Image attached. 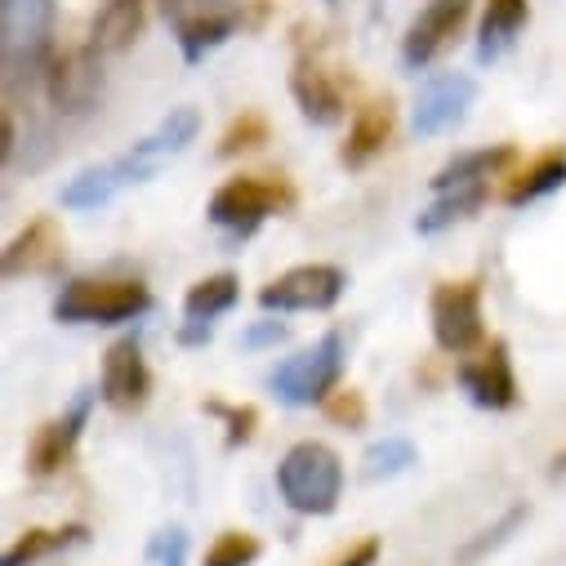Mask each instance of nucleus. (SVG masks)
<instances>
[{
	"label": "nucleus",
	"mask_w": 566,
	"mask_h": 566,
	"mask_svg": "<svg viewBox=\"0 0 566 566\" xmlns=\"http://www.w3.org/2000/svg\"><path fill=\"white\" fill-rule=\"evenodd\" d=\"M120 188H125V184H120L116 166L107 161V166H90V170H81L76 179H67L63 192H59V201H63V210H98V206H107Z\"/></svg>",
	"instance_id": "nucleus-26"
},
{
	"label": "nucleus",
	"mask_w": 566,
	"mask_h": 566,
	"mask_svg": "<svg viewBox=\"0 0 566 566\" xmlns=\"http://www.w3.org/2000/svg\"><path fill=\"white\" fill-rule=\"evenodd\" d=\"M210 335H214V322H184V331H179V344L184 348H201V344H210Z\"/></svg>",
	"instance_id": "nucleus-36"
},
{
	"label": "nucleus",
	"mask_w": 566,
	"mask_h": 566,
	"mask_svg": "<svg viewBox=\"0 0 566 566\" xmlns=\"http://www.w3.org/2000/svg\"><path fill=\"white\" fill-rule=\"evenodd\" d=\"M188 553H192V539L184 526H161L148 539V566H188Z\"/></svg>",
	"instance_id": "nucleus-31"
},
{
	"label": "nucleus",
	"mask_w": 566,
	"mask_h": 566,
	"mask_svg": "<svg viewBox=\"0 0 566 566\" xmlns=\"http://www.w3.org/2000/svg\"><path fill=\"white\" fill-rule=\"evenodd\" d=\"M138 36H144V0H103L90 23V45L98 54H125Z\"/></svg>",
	"instance_id": "nucleus-21"
},
{
	"label": "nucleus",
	"mask_w": 566,
	"mask_h": 566,
	"mask_svg": "<svg viewBox=\"0 0 566 566\" xmlns=\"http://www.w3.org/2000/svg\"><path fill=\"white\" fill-rule=\"evenodd\" d=\"M517 161V148L513 144H495V148H473V153H460L451 157L429 184L433 192H447V188H469V184H491L495 175H504L509 166Z\"/></svg>",
	"instance_id": "nucleus-20"
},
{
	"label": "nucleus",
	"mask_w": 566,
	"mask_h": 566,
	"mask_svg": "<svg viewBox=\"0 0 566 566\" xmlns=\"http://www.w3.org/2000/svg\"><path fill=\"white\" fill-rule=\"evenodd\" d=\"M562 188H566V148H548V153H539L526 170H517V175L509 179L504 201H509L513 210H522V206H531V201H539V197H553V192H562Z\"/></svg>",
	"instance_id": "nucleus-24"
},
{
	"label": "nucleus",
	"mask_w": 566,
	"mask_h": 566,
	"mask_svg": "<svg viewBox=\"0 0 566 566\" xmlns=\"http://www.w3.org/2000/svg\"><path fill=\"white\" fill-rule=\"evenodd\" d=\"M161 14L179 41L184 63H201L223 41H232L237 28L245 23L241 0H161Z\"/></svg>",
	"instance_id": "nucleus-6"
},
{
	"label": "nucleus",
	"mask_w": 566,
	"mask_h": 566,
	"mask_svg": "<svg viewBox=\"0 0 566 566\" xmlns=\"http://www.w3.org/2000/svg\"><path fill=\"white\" fill-rule=\"evenodd\" d=\"M348 291V276L335 263H300L291 272L272 276L259 291L263 313H331Z\"/></svg>",
	"instance_id": "nucleus-9"
},
{
	"label": "nucleus",
	"mask_w": 566,
	"mask_h": 566,
	"mask_svg": "<svg viewBox=\"0 0 566 566\" xmlns=\"http://www.w3.org/2000/svg\"><path fill=\"white\" fill-rule=\"evenodd\" d=\"M375 562H379V539H361L344 557H335L331 566H375Z\"/></svg>",
	"instance_id": "nucleus-35"
},
{
	"label": "nucleus",
	"mask_w": 566,
	"mask_h": 566,
	"mask_svg": "<svg viewBox=\"0 0 566 566\" xmlns=\"http://www.w3.org/2000/svg\"><path fill=\"white\" fill-rule=\"evenodd\" d=\"M295 206V188L286 179H272V175H237L228 179L210 206H206V219L214 228H223L232 241H245L254 237L272 214L291 210Z\"/></svg>",
	"instance_id": "nucleus-4"
},
{
	"label": "nucleus",
	"mask_w": 566,
	"mask_h": 566,
	"mask_svg": "<svg viewBox=\"0 0 566 566\" xmlns=\"http://www.w3.org/2000/svg\"><path fill=\"white\" fill-rule=\"evenodd\" d=\"M81 544H90V526H85V522L32 526V531H23V535L6 548L0 566H36V562H45V557H54V553H67V548H81Z\"/></svg>",
	"instance_id": "nucleus-22"
},
{
	"label": "nucleus",
	"mask_w": 566,
	"mask_h": 566,
	"mask_svg": "<svg viewBox=\"0 0 566 566\" xmlns=\"http://www.w3.org/2000/svg\"><path fill=\"white\" fill-rule=\"evenodd\" d=\"M344 361H348V344L339 331H326L313 348L286 357L272 375H268V388L276 401L286 406H322L339 379H344Z\"/></svg>",
	"instance_id": "nucleus-5"
},
{
	"label": "nucleus",
	"mask_w": 566,
	"mask_h": 566,
	"mask_svg": "<svg viewBox=\"0 0 566 566\" xmlns=\"http://www.w3.org/2000/svg\"><path fill=\"white\" fill-rule=\"evenodd\" d=\"M63 263V232L50 214L32 219L10 245L6 254H0V268H6V276H45V272H59Z\"/></svg>",
	"instance_id": "nucleus-17"
},
{
	"label": "nucleus",
	"mask_w": 566,
	"mask_h": 566,
	"mask_svg": "<svg viewBox=\"0 0 566 566\" xmlns=\"http://www.w3.org/2000/svg\"><path fill=\"white\" fill-rule=\"evenodd\" d=\"M41 90H45V103L59 116H67V120L90 116L103 98V54L94 45L54 50V59L41 76Z\"/></svg>",
	"instance_id": "nucleus-8"
},
{
	"label": "nucleus",
	"mask_w": 566,
	"mask_h": 566,
	"mask_svg": "<svg viewBox=\"0 0 566 566\" xmlns=\"http://www.w3.org/2000/svg\"><path fill=\"white\" fill-rule=\"evenodd\" d=\"M415 460H419V451H415L410 438H379L375 447H366V455H361V473H366L370 482H388V478L410 473Z\"/></svg>",
	"instance_id": "nucleus-28"
},
{
	"label": "nucleus",
	"mask_w": 566,
	"mask_h": 566,
	"mask_svg": "<svg viewBox=\"0 0 566 566\" xmlns=\"http://www.w3.org/2000/svg\"><path fill=\"white\" fill-rule=\"evenodd\" d=\"M486 201H491V184L447 188V192H438V201H433V206H423V210L415 214V232H419V237H438V232H447V228H455V223L473 219Z\"/></svg>",
	"instance_id": "nucleus-23"
},
{
	"label": "nucleus",
	"mask_w": 566,
	"mask_h": 566,
	"mask_svg": "<svg viewBox=\"0 0 566 566\" xmlns=\"http://www.w3.org/2000/svg\"><path fill=\"white\" fill-rule=\"evenodd\" d=\"M241 300V276L237 272H214V276H201L197 286L184 295V313L192 322H219L223 313H232Z\"/></svg>",
	"instance_id": "nucleus-25"
},
{
	"label": "nucleus",
	"mask_w": 566,
	"mask_h": 566,
	"mask_svg": "<svg viewBox=\"0 0 566 566\" xmlns=\"http://www.w3.org/2000/svg\"><path fill=\"white\" fill-rule=\"evenodd\" d=\"M94 397L98 392L81 388L63 406V415H54L45 429L32 438V447H28V473L32 478H54V473H63L72 464V455L81 447V433H85V423H90V410H94Z\"/></svg>",
	"instance_id": "nucleus-13"
},
{
	"label": "nucleus",
	"mask_w": 566,
	"mask_h": 566,
	"mask_svg": "<svg viewBox=\"0 0 566 566\" xmlns=\"http://www.w3.org/2000/svg\"><path fill=\"white\" fill-rule=\"evenodd\" d=\"M276 491L304 517H331L344 495V460L326 442H295L276 464Z\"/></svg>",
	"instance_id": "nucleus-3"
},
{
	"label": "nucleus",
	"mask_w": 566,
	"mask_h": 566,
	"mask_svg": "<svg viewBox=\"0 0 566 566\" xmlns=\"http://www.w3.org/2000/svg\"><path fill=\"white\" fill-rule=\"evenodd\" d=\"M291 94H295L300 116H304L308 125L331 129V125H339V120L348 116V103H344V90H339L335 72H331L322 59H313V54H300V59H295Z\"/></svg>",
	"instance_id": "nucleus-16"
},
{
	"label": "nucleus",
	"mask_w": 566,
	"mask_h": 566,
	"mask_svg": "<svg viewBox=\"0 0 566 566\" xmlns=\"http://www.w3.org/2000/svg\"><path fill=\"white\" fill-rule=\"evenodd\" d=\"M263 557V539L250 535V531H223L210 548H206V562L201 566H254Z\"/></svg>",
	"instance_id": "nucleus-30"
},
{
	"label": "nucleus",
	"mask_w": 566,
	"mask_h": 566,
	"mask_svg": "<svg viewBox=\"0 0 566 566\" xmlns=\"http://www.w3.org/2000/svg\"><path fill=\"white\" fill-rule=\"evenodd\" d=\"M455 379H460L464 397L482 410H513L517 406V375H513V357H509L504 339H491L482 348V357L460 361Z\"/></svg>",
	"instance_id": "nucleus-15"
},
{
	"label": "nucleus",
	"mask_w": 566,
	"mask_h": 566,
	"mask_svg": "<svg viewBox=\"0 0 566 566\" xmlns=\"http://www.w3.org/2000/svg\"><path fill=\"white\" fill-rule=\"evenodd\" d=\"M322 410H326V419L331 423H339V429H366V397L357 392V388H335L326 401H322Z\"/></svg>",
	"instance_id": "nucleus-33"
},
{
	"label": "nucleus",
	"mask_w": 566,
	"mask_h": 566,
	"mask_svg": "<svg viewBox=\"0 0 566 566\" xmlns=\"http://www.w3.org/2000/svg\"><path fill=\"white\" fill-rule=\"evenodd\" d=\"M201 410L228 423V447H245V442L254 438V429H259V410H254V406H228V401H206Z\"/></svg>",
	"instance_id": "nucleus-32"
},
{
	"label": "nucleus",
	"mask_w": 566,
	"mask_h": 566,
	"mask_svg": "<svg viewBox=\"0 0 566 566\" xmlns=\"http://www.w3.org/2000/svg\"><path fill=\"white\" fill-rule=\"evenodd\" d=\"M473 98H478V81H473V76H464V72H442V76H433L429 85L419 90L415 112H410V129H415L419 138L447 134V129L464 125Z\"/></svg>",
	"instance_id": "nucleus-14"
},
{
	"label": "nucleus",
	"mask_w": 566,
	"mask_h": 566,
	"mask_svg": "<svg viewBox=\"0 0 566 566\" xmlns=\"http://www.w3.org/2000/svg\"><path fill=\"white\" fill-rule=\"evenodd\" d=\"M469 10H473V0H429V6L415 14V23L406 28L401 63L410 72H423L429 63H438L455 45V36L464 32Z\"/></svg>",
	"instance_id": "nucleus-11"
},
{
	"label": "nucleus",
	"mask_w": 566,
	"mask_h": 566,
	"mask_svg": "<svg viewBox=\"0 0 566 566\" xmlns=\"http://www.w3.org/2000/svg\"><path fill=\"white\" fill-rule=\"evenodd\" d=\"M197 134H201V112H197V107H170L153 134H144L129 153H120V157L112 161L116 175H120V184L134 188V184L157 179V170H161L170 157H179Z\"/></svg>",
	"instance_id": "nucleus-10"
},
{
	"label": "nucleus",
	"mask_w": 566,
	"mask_h": 566,
	"mask_svg": "<svg viewBox=\"0 0 566 566\" xmlns=\"http://www.w3.org/2000/svg\"><path fill=\"white\" fill-rule=\"evenodd\" d=\"M268 144V116L263 112H241L228 129H223V138H219V161H232V157H241V153H254V148H263Z\"/></svg>",
	"instance_id": "nucleus-29"
},
{
	"label": "nucleus",
	"mask_w": 566,
	"mask_h": 566,
	"mask_svg": "<svg viewBox=\"0 0 566 566\" xmlns=\"http://www.w3.org/2000/svg\"><path fill=\"white\" fill-rule=\"evenodd\" d=\"M429 317H433V339L442 353L451 357H469L473 348L486 344V317H482V281L464 276V281H442L429 300Z\"/></svg>",
	"instance_id": "nucleus-7"
},
{
	"label": "nucleus",
	"mask_w": 566,
	"mask_h": 566,
	"mask_svg": "<svg viewBox=\"0 0 566 566\" xmlns=\"http://www.w3.org/2000/svg\"><path fill=\"white\" fill-rule=\"evenodd\" d=\"M526 23H531V0H486L478 23V63H500L517 45Z\"/></svg>",
	"instance_id": "nucleus-19"
},
{
	"label": "nucleus",
	"mask_w": 566,
	"mask_h": 566,
	"mask_svg": "<svg viewBox=\"0 0 566 566\" xmlns=\"http://www.w3.org/2000/svg\"><path fill=\"white\" fill-rule=\"evenodd\" d=\"M98 397L120 410V415H134L144 410L148 397H153V366L144 357V344L134 335L116 339L107 353H103V375H98Z\"/></svg>",
	"instance_id": "nucleus-12"
},
{
	"label": "nucleus",
	"mask_w": 566,
	"mask_h": 566,
	"mask_svg": "<svg viewBox=\"0 0 566 566\" xmlns=\"http://www.w3.org/2000/svg\"><path fill=\"white\" fill-rule=\"evenodd\" d=\"M54 0H0V76L14 103L32 90L54 59Z\"/></svg>",
	"instance_id": "nucleus-1"
},
{
	"label": "nucleus",
	"mask_w": 566,
	"mask_h": 566,
	"mask_svg": "<svg viewBox=\"0 0 566 566\" xmlns=\"http://www.w3.org/2000/svg\"><path fill=\"white\" fill-rule=\"evenodd\" d=\"M286 339H291V326H286V322H272V317H268V322H254V326L241 335L245 348H276V344H286Z\"/></svg>",
	"instance_id": "nucleus-34"
},
{
	"label": "nucleus",
	"mask_w": 566,
	"mask_h": 566,
	"mask_svg": "<svg viewBox=\"0 0 566 566\" xmlns=\"http://www.w3.org/2000/svg\"><path fill=\"white\" fill-rule=\"evenodd\" d=\"M526 517H531V509H526V504L504 509V513H500L491 526H482L473 539H464V548L455 553V562H460V566H478V562H486L495 548H504V544H509V539L522 531V522H526Z\"/></svg>",
	"instance_id": "nucleus-27"
},
{
	"label": "nucleus",
	"mask_w": 566,
	"mask_h": 566,
	"mask_svg": "<svg viewBox=\"0 0 566 566\" xmlns=\"http://www.w3.org/2000/svg\"><path fill=\"white\" fill-rule=\"evenodd\" d=\"M392 120H397L392 98L366 103V107L353 116V125H348V138H344V148H339V166H344V170H366V166L388 148Z\"/></svg>",
	"instance_id": "nucleus-18"
},
{
	"label": "nucleus",
	"mask_w": 566,
	"mask_h": 566,
	"mask_svg": "<svg viewBox=\"0 0 566 566\" xmlns=\"http://www.w3.org/2000/svg\"><path fill=\"white\" fill-rule=\"evenodd\" d=\"M153 313V291L138 276H72L54 295V322L63 326H120Z\"/></svg>",
	"instance_id": "nucleus-2"
},
{
	"label": "nucleus",
	"mask_w": 566,
	"mask_h": 566,
	"mask_svg": "<svg viewBox=\"0 0 566 566\" xmlns=\"http://www.w3.org/2000/svg\"><path fill=\"white\" fill-rule=\"evenodd\" d=\"M548 478H553V482H562V478H566V451H562V455L553 460V469H548Z\"/></svg>",
	"instance_id": "nucleus-37"
}]
</instances>
